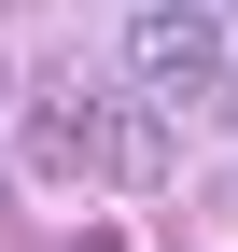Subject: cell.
Instances as JSON below:
<instances>
[{
	"instance_id": "6da1fadb",
	"label": "cell",
	"mask_w": 238,
	"mask_h": 252,
	"mask_svg": "<svg viewBox=\"0 0 238 252\" xmlns=\"http://www.w3.org/2000/svg\"><path fill=\"white\" fill-rule=\"evenodd\" d=\"M224 14L210 0H140L126 28H112V84L126 98H196V84H224Z\"/></svg>"
},
{
	"instance_id": "5b68a950",
	"label": "cell",
	"mask_w": 238,
	"mask_h": 252,
	"mask_svg": "<svg viewBox=\"0 0 238 252\" xmlns=\"http://www.w3.org/2000/svg\"><path fill=\"white\" fill-rule=\"evenodd\" d=\"M70 252H126V238H112V224H98V238H70Z\"/></svg>"
},
{
	"instance_id": "3957f363",
	"label": "cell",
	"mask_w": 238,
	"mask_h": 252,
	"mask_svg": "<svg viewBox=\"0 0 238 252\" xmlns=\"http://www.w3.org/2000/svg\"><path fill=\"white\" fill-rule=\"evenodd\" d=\"M84 98H98V84H42V98H28V168H42V182H84Z\"/></svg>"
},
{
	"instance_id": "277c9868",
	"label": "cell",
	"mask_w": 238,
	"mask_h": 252,
	"mask_svg": "<svg viewBox=\"0 0 238 252\" xmlns=\"http://www.w3.org/2000/svg\"><path fill=\"white\" fill-rule=\"evenodd\" d=\"M196 112H210L224 140H238V70H224V84H196Z\"/></svg>"
},
{
	"instance_id": "7a4b0ae2",
	"label": "cell",
	"mask_w": 238,
	"mask_h": 252,
	"mask_svg": "<svg viewBox=\"0 0 238 252\" xmlns=\"http://www.w3.org/2000/svg\"><path fill=\"white\" fill-rule=\"evenodd\" d=\"M168 168H182V154H168L154 98H126V84H98V98H84V182H112V196H154Z\"/></svg>"
}]
</instances>
